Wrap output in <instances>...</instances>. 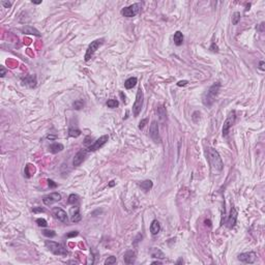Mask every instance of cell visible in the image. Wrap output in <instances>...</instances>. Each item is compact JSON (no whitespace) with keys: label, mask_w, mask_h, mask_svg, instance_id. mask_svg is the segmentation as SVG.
<instances>
[{"label":"cell","mask_w":265,"mask_h":265,"mask_svg":"<svg viewBox=\"0 0 265 265\" xmlns=\"http://www.w3.org/2000/svg\"><path fill=\"white\" fill-rule=\"evenodd\" d=\"M103 44H104V39H95L94 41H92V43L89 45L88 49H87V51H86V54H85V57H84V58H85V61H88V60H90V59L92 58L93 54L96 52V50H98Z\"/></svg>","instance_id":"obj_6"},{"label":"cell","mask_w":265,"mask_h":265,"mask_svg":"<svg viewBox=\"0 0 265 265\" xmlns=\"http://www.w3.org/2000/svg\"><path fill=\"white\" fill-rule=\"evenodd\" d=\"M237 210L235 209V207H231L230 210V215H229L228 222H227V227L229 229H232L236 224V220H237Z\"/></svg>","instance_id":"obj_13"},{"label":"cell","mask_w":265,"mask_h":265,"mask_svg":"<svg viewBox=\"0 0 265 265\" xmlns=\"http://www.w3.org/2000/svg\"><path fill=\"white\" fill-rule=\"evenodd\" d=\"M21 31L24 34H32V35H35V37H41V33L37 29H35L32 26H24V27L21 28Z\"/></svg>","instance_id":"obj_17"},{"label":"cell","mask_w":265,"mask_h":265,"mask_svg":"<svg viewBox=\"0 0 265 265\" xmlns=\"http://www.w3.org/2000/svg\"><path fill=\"white\" fill-rule=\"evenodd\" d=\"M81 219H82V216H81V213H80V209L77 207V208H76V210L73 211V215H72V222H73V223H78V222H80V221H81Z\"/></svg>","instance_id":"obj_24"},{"label":"cell","mask_w":265,"mask_h":265,"mask_svg":"<svg viewBox=\"0 0 265 265\" xmlns=\"http://www.w3.org/2000/svg\"><path fill=\"white\" fill-rule=\"evenodd\" d=\"M152 258H159V259H164L165 258V254L163 252L161 251L160 249H156V247H153L150 252Z\"/></svg>","instance_id":"obj_22"},{"label":"cell","mask_w":265,"mask_h":265,"mask_svg":"<svg viewBox=\"0 0 265 265\" xmlns=\"http://www.w3.org/2000/svg\"><path fill=\"white\" fill-rule=\"evenodd\" d=\"M64 149V146L60 143H53L49 146V150H50L52 153H57V152H60Z\"/></svg>","instance_id":"obj_19"},{"label":"cell","mask_w":265,"mask_h":265,"mask_svg":"<svg viewBox=\"0 0 265 265\" xmlns=\"http://www.w3.org/2000/svg\"><path fill=\"white\" fill-rule=\"evenodd\" d=\"M149 136L155 143L161 142V137H160L159 133V124H157L156 121H152L151 122V125H150L149 129Z\"/></svg>","instance_id":"obj_9"},{"label":"cell","mask_w":265,"mask_h":265,"mask_svg":"<svg viewBox=\"0 0 265 265\" xmlns=\"http://www.w3.org/2000/svg\"><path fill=\"white\" fill-rule=\"evenodd\" d=\"M115 186V181H114V180H112V181H110L109 186Z\"/></svg>","instance_id":"obj_45"},{"label":"cell","mask_w":265,"mask_h":265,"mask_svg":"<svg viewBox=\"0 0 265 265\" xmlns=\"http://www.w3.org/2000/svg\"><path fill=\"white\" fill-rule=\"evenodd\" d=\"M140 186L144 192H148V190H150L152 188L153 183H152L151 180H144V181H142L140 183Z\"/></svg>","instance_id":"obj_23"},{"label":"cell","mask_w":265,"mask_h":265,"mask_svg":"<svg viewBox=\"0 0 265 265\" xmlns=\"http://www.w3.org/2000/svg\"><path fill=\"white\" fill-rule=\"evenodd\" d=\"M123 259L127 264H134L136 260V253L134 251H127L123 256Z\"/></svg>","instance_id":"obj_16"},{"label":"cell","mask_w":265,"mask_h":265,"mask_svg":"<svg viewBox=\"0 0 265 265\" xmlns=\"http://www.w3.org/2000/svg\"><path fill=\"white\" fill-rule=\"evenodd\" d=\"M81 135V131L79 129H76V127H70V129H68V136L70 137H73V138H77Z\"/></svg>","instance_id":"obj_25"},{"label":"cell","mask_w":265,"mask_h":265,"mask_svg":"<svg viewBox=\"0 0 265 265\" xmlns=\"http://www.w3.org/2000/svg\"><path fill=\"white\" fill-rule=\"evenodd\" d=\"M78 234H79V233H78V231H72V232H70V233L66 234V237H67V238L75 237V236H77Z\"/></svg>","instance_id":"obj_35"},{"label":"cell","mask_w":265,"mask_h":265,"mask_svg":"<svg viewBox=\"0 0 265 265\" xmlns=\"http://www.w3.org/2000/svg\"><path fill=\"white\" fill-rule=\"evenodd\" d=\"M60 200H61V195L58 193H52L50 195H47L43 198V202L46 205H51V204L60 201Z\"/></svg>","instance_id":"obj_11"},{"label":"cell","mask_w":265,"mask_h":265,"mask_svg":"<svg viewBox=\"0 0 265 265\" xmlns=\"http://www.w3.org/2000/svg\"><path fill=\"white\" fill-rule=\"evenodd\" d=\"M147 121H148V119H147V118H145V119L141 120V121H140V123H139V129H143V127H145V124H146V123H147Z\"/></svg>","instance_id":"obj_34"},{"label":"cell","mask_w":265,"mask_h":265,"mask_svg":"<svg viewBox=\"0 0 265 265\" xmlns=\"http://www.w3.org/2000/svg\"><path fill=\"white\" fill-rule=\"evenodd\" d=\"M118 105H119V103L116 100H109L107 102V106L109 108H116V107H118Z\"/></svg>","instance_id":"obj_29"},{"label":"cell","mask_w":265,"mask_h":265,"mask_svg":"<svg viewBox=\"0 0 265 265\" xmlns=\"http://www.w3.org/2000/svg\"><path fill=\"white\" fill-rule=\"evenodd\" d=\"M173 39H174V44L176 46H181L182 43H183V35H182V33L180 31H176L174 33Z\"/></svg>","instance_id":"obj_21"},{"label":"cell","mask_w":265,"mask_h":265,"mask_svg":"<svg viewBox=\"0 0 265 265\" xmlns=\"http://www.w3.org/2000/svg\"><path fill=\"white\" fill-rule=\"evenodd\" d=\"M46 247L50 250L54 255H58V256H67V254H68L66 249H64V247H62L60 243L52 241V240H47V241H46Z\"/></svg>","instance_id":"obj_3"},{"label":"cell","mask_w":265,"mask_h":265,"mask_svg":"<svg viewBox=\"0 0 265 265\" xmlns=\"http://www.w3.org/2000/svg\"><path fill=\"white\" fill-rule=\"evenodd\" d=\"M207 156H208V162L210 164L211 168L213 171H220L223 170L224 168V164H223L222 157H221L220 153L218 152V150L214 148H208L207 150Z\"/></svg>","instance_id":"obj_1"},{"label":"cell","mask_w":265,"mask_h":265,"mask_svg":"<svg viewBox=\"0 0 265 265\" xmlns=\"http://www.w3.org/2000/svg\"><path fill=\"white\" fill-rule=\"evenodd\" d=\"M120 95H121V98H123V100H122V101H123V102H124V103H125V95H124V94H123V92H120Z\"/></svg>","instance_id":"obj_43"},{"label":"cell","mask_w":265,"mask_h":265,"mask_svg":"<svg viewBox=\"0 0 265 265\" xmlns=\"http://www.w3.org/2000/svg\"><path fill=\"white\" fill-rule=\"evenodd\" d=\"M221 88V83L216 82V83H213L210 87H209L208 90L205 92L203 96V104L207 107H210L212 106V104L214 103L215 98L218 96L219 94V91H220Z\"/></svg>","instance_id":"obj_2"},{"label":"cell","mask_w":265,"mask_h":265,"mask_svg":"<svg viewBox=\"0 0 265 265\" xmlns=\"http://www.w3.org/2000/svg\"><path fill=\"white\" fill-rule=\"evenodd\" d=\"M205 224H206V225L208 224V226H209V227L211 226V224H210V221H209V220H206V221H205Z\"/></svg>","instance_id":"obj_46"},{"label":"cell","mask_w":265,"mask_h":265,"mask_svg":"<svg viewBox=\"0 0 265 265\" xmlns=\"http://www.w3.org/2000/svg\"><path fill=\"white\" fill-rule=\"evenodd\" d=\"M32 211H33L34 213H37V212H44V209L41 208V207H33V209H32Z\"/></svg>","instance_id":"obj_37"},{"label":"cell","mask_w":265,"mask_h":265,"mask_svg":"<svg viewBox=\"0 0 265 265\" xmlns=\"http://www.w3.org/2000/svg\"><path fill=\"white\" fill-rule=\"evenodd\" d=\"M263 65H264V62H263V61H261V62H260V70H264V67H263Z\"/></svg>","instance_id":"obj_44"},{"label":"cell","mask_w":265,"mask_h":265,"mask_svg":"<svg viewBox=\"0 0 265 265\" xmlns=\"http://www.w3.org/2000/svg\"><path fill=\"white\" fill-rule=\"evenodd\" d=\"M0 75H1V77L2 78L6 75V70H5V68L3 67V66H1V74H0Z\"/></svg>","instance_id":"obj_42"},{"label":"cell","mask_w":265,"mask_h":265,"mask_svg":"<svg viewBox=\"0 0 265 265\" xmlns=\"http://www.w3.org/2000/svg\"><path fill=\"white\" fill-rule=\"evenodd\" d=\"M78 200H79V196L76 195V194H70V196H68V204H75L78 202Z\"/></svg>","instance_id":"obj_26"},{"label":"cell","mask_w":265,"mask_h":265,"mask_svg":"<svg viewBox=\"0 0 265 265\" xmlns=\"http://www.w3.org/2000/svg\"><path fill=\"white\" fill-rule=\"evenodd\" d=\"M141 8H142L141 3H134V4L129 5V6L122 8L121 15L123 17H127V18H131V17H135L136 15H138L140 13Z\"/></svg>","instance_id":"obj_4"},{"label":"cell","mask_w":265,"mask_h":265,"mask_svg":"<svg viewBox=\"0 0 265 265\" xmlns=\"http://www.w3.org/2000/svg\"><path fill=\"white\" fill-rule=\"evenodd\" d=\"M160 231H161V225H160V223L156 220L152 221L151 225H150V232H151V234L152 235H156Z\"/></svg>","instance_id":"obj_18"},{"label":"cell","mask_w":265,"mask_h":265,"mask_svg":"<svg viewBox=\"0 0 265 265\" xmlns=\"http://www.w3.org/2000/svg\"><path fill=\"white\" fill-rule=\"evenodd\" d=\"M235 119H236V113L235 111H231L230 112V114L228 115V117H227V119L225 120L224 122V125H223V137H227L229 134V129H230V127H232V125L234 124V122H235Z\"/></svg>","instance_id":"obj_7"},{"label":"cell","mask_w":265,"mask_h":265,"mask_svg":"<svg viewBox=\"0 0 265 265\" xmlns=\"http://www.w3.org/2000/svg\"><path fill=\"white\" fill-rule=\"evenodd\" d=\"M257 259V255L255 254L254 252H249V253H243V254L238 255V260L241 261L243 263H249L252 264L254 263Z\"/></svg>","instance_id":"obj_10"},{"label":"cell","mask_w":265,"mask_h":265,"mask_svg":"<svg viewBox=\"0 0 265 265\" xmlns=\"http://www.w3.org/2000/svg\"><path fill=\"white\" fill-rule=\"evenodd\" d=\"M143 101H144V93H143L142 89L139 88L138 91H137L136 101H135L134 106H133V112H134V116H135V117H137V116L140 114L141 110H142Z\"/></svg>","instance_id":"obj_5"},{"label":"cell","mask_w":265,"mask_h":265,"mask_svg":"<svg viewBox=\"0 0 265 265\" xmlns=\"http://www.w3.org/2000/svg\"><path fill=\"white\" fill-rule=\"evenodd\" d=\"M37 224L39 225V227H47L48 226V223L45 219H37Z\"/></svg>","instance_id":"obj_31"},{"label":"cell","mask_w":265,"mask_h":265,"mask_svg":"<svg viewBox=\"0 0 265 265\" xmlns=\"http://www.w3.org/2000/svg\"><path fill=\"white\" fill-rule=\"evenodd\" d=\"M152 264H162V262H160V261H154V262H152Z\"/></svg>","instance_id":"obj_48"},{"label":"cell","mask_w":265,"mask_h":265,"mask_svg":"<svg viewBox=\"0 0 265 265\" xmlns=\"http://www.w3.org/2000/svg\"><path fill=\"white\" fill-rule=\"evenodd\" d=\"M32 3H34V4H39V3H41V1H32Z\"/></svg>","instance_id":"obj_47"},{"label":"cell","mask_w":265,"mask_h":265,"mask_svg":"<svg viewBox=\"0 0 265 265\" xmlns=\"http://www.w3.org/2000/svg\"><path fill=\"white\" fill-rule=\"evenodd\" d=\"M115 263H116V258H115V257H113V256L109 257V258H108L106 261H105V264H106V265L115 264Z\"/></svg>","instance_id":"obj_32"},{"label":"cell","mask_w":265,"mask_h":265,"mask_svg":"<svg viewBox=\"0 0 265 265\" xmlns=\"http://www.w3.org/2000/svg\"><path fill=\"white\" fill-rule=\"evenodd\" d=\"M1 4H2L4 7H6V8H8V7L11 6V2H5V1H1Z\"/></svg>","instance_id":"obj_39"},{"label":"cell","mask_w":265,"mask_h":265,"mask_svg":"<svg viewBox=\"0 0 265 265\" xmlns=\"http://www.w3.org/2000/svg\"><path fill=\"white\" fill-rule=\"evenodd\" d=\"M240 13H238V11H235L233 14V16H232V23H233V25H237L238 22L240 21Z\"/></svg>","instance_id":"obj_28"},{"label":"cell","mask_w":265,"mask_h":265,"mask_svg":"<svg viewBox=\"0 0 265 265\" xmlns=\"http://www.w3.org/2000/svg\"><path fill=\"white\" fill-rule=\"evenodd\" d=\"M86 154H87V150H85V149L79 150V151L75 154V156H74L73 165L75 166V167H78V166L81 165V164L83 163L84 160H85V157H86Z\"/></svg>","instance_id":"obj_12"},{"label":"cell","mask_w":265,"mask_h":265,"mask_svg":"<svg viewBox=\"0 0 265 265\" xmlns=\"http://www.w3.org/2000/svg\"><path fill=\"white\" fill-rule=\"evenodd\" d=\"M43 234L45 236H47V237H49V238H52V237H54L56 234H55V232L54 231H52V230H43Z\"/></svg>","instance_id":"obj_30"},{"label":"cell","mask_w":265,"mask_h":265,"mask_svg":"<svg viewBox=\"0 0 265 265\" xmlns=\"http://www.w3.org/2000/svg\"><path fill=\"white\" fill-rule=\"evenodd\" d=\"M159 115L162 120L166 117V111H165V109H164V107H160L159 108Z\"/></svg>","instance_id":"obj_33"},{"label":"cell","mask_w":265,"mask_h":265,"mask_svg":"<svg viewBox=\"0 0 265 265\" xmlns=\"http://www.w3.org/2000/svg\"><path fill=\"white\" fill-rule=\"evenodd\" d=\"M57 138V136L56 135H48L47 136V139H49V140H55V139Z\"/></svg>","instance_id":"obj_41"},{"label":"cell","mask_w":265,"mask_h":265,"mask_svg":"<svg viewBox=\"0 0 265 265\" xmlns=\"http://www.w3.org/2000/svg\"><path fill=\"white\" fill-rule=\"evenodd\" d=\"M48 184H49V186L52 188H56L57 186V183H55L53 180H51V179H48Z\"/></svg>","instance_id":"obj_36"},{"label":"cell","mask_w":265,"mask_h":265,"mask_svg":"<svg viewBox=\"0 0 265 265\" xmlns=\"http://www.w3.org/2000/svg\"><path fill=\"white\" fill-rule=\"evenodd\" d=\"M73 106H74V109H76V110H81L82 108L84 107V102H83V100H77V101H75V102H74V104H73Z\"/></svg>","instance_id":"obj_27"},{"label":"cell","mask_w":265,"mask_h":265,"mask_svg":"<svg viewBox=\"0 0 265 265\" xmlns=\"http://www.w3.org/2000/svg\"><path fill=\"white\" fill-rule=\"evenodd\" d=\"M137 82H138V80H137V78L135 77H131L129 78V79L127 80V81L124 82V87L127 89H131L133 87L136 86Z\"/></svg>","instance_id":"obj_20"},{"label":"cell","mask_w":265,"mask_h":265,"mask_svg":"<svg viewBox=\"0 0 265 265\" xmlns=\"http://www.w3.org/2000/svg\"><path fill=\"white\" fill-rule=\"evenodd\" d=\"M23 83L27 85L28 87L32 88V87H35L37 85V77L34 75H29V76H26L24 79H23Z\"/></svg>","instance_id":"obj_15"},{"label":"cell","mask_w":265,"mask_h":265,"mask_svg":"<svg viewBox=\"0 0 265 265\" xmlns=\"http://www.w3.org/2000/svg\"><path fill=\"white\" fill-rule=\"evenodd\" d=\"M53 213H54L55 218H56L58 221H60L61 223L67 222V214H66V212L63 210V209L58 208V207H57V208H54Z\"/></svg>","instance_id":"obj_14"},{"label":"cell","mask_w":265,"mask_h":265,"mask_svg":"<svg viewBox=\"0 0 265 265\" xmlns=\"http://www.w3.org/2000/svg\"><path fill=\"white\" fill-rule=\"evenodd\" d=\"M108 140H109V136H108V135H104V136L100 137L98 140L94 141L92 144H90V145L88 146L87 151H95V150L100 149V148H102L103 146L108 142Z\"/></svg>","instance_id":"obj_8"},{"label":"cell","mask_w":265,"mask_h":265,"mask_svg":"<svg viewBox=\"0 0 265 265\" xmlns=\"http://www.w3.org/2000/svg\"><path fill=\"white\" fill-rule=\"evenodd\" d=\"M210 50L212 51V52H218V51H219V48H218V46H216L214 43H213L212 45H211V47H210Z\"/></svg>","instance_id":"obj_38"},{"label":"cell","mask_w":265,"mask_h":265,"mask_svg":"<svg viewBox=\"0 0 265 265\" xmlns=\"http://www.w3.org/2000/svg\"><path fill=\"white\" fill-rule=\"evenodd\" d=\"M186 84H188V81L183 80V81H179L178 83H177V86H186Z\"/></svg>","instance_id":"obj_40"},{"label":"cell","mask_w":265,"mask_h":265,"mask_svg":"<svg viewBox=\"0 0 265 265\" xmlns=\"http://www.w3.org/2000/svg\"><path fill=\"white\" fill-rule=\"evenodd\" d=\"M181 262H183V261H182V259H179V260L177 261V264H178V263H181Z\"/></svg>","instance_id":"obj_49"}]
</instances>
